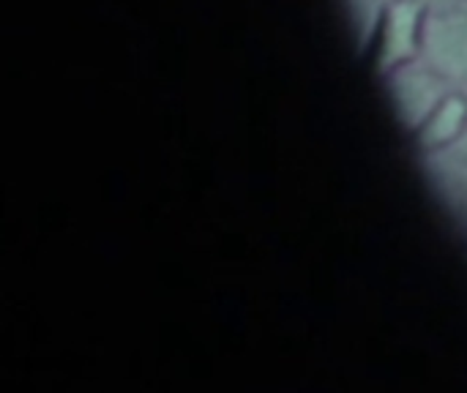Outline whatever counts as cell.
<instances>
[{
	"mask_svg": "<svg viewBox=\"0 0 467 393\" xmlns=\"http://www.w3.org/2000/svg\"><path fill=\"white\" fill-rule=\"evenodd\" d=\"M430 8L432 5L427 0H389L380 5L375 27V63L380 77H389L421 57Z\"/></svg>",
	"mask_w": 467,
	"mask_h": 393,
	"instance_id": "1",
	"label": "cell"
},
{
	"mask_svg": "<svg viewBox=\"0 0 467 393\" xmlns=\"http://www.w3.org/2000/svg\"><path fill=\"white\" fill-rule=\"evenodd\" d=\"M467 131V90L454 88L449 90L441 104L424 118V123L413 131L416 145L427 156H443L457 148Z\"/></svg>",
	"mask_w": 467,
	"mask_h": 393,
	"instance_id": "4",
	"label": "cell"
},
{
	"mask_svg": "<svg viewBox=\"0 0 467 393\" xmlns=\"http://www.w3.org/2000/svg\"><path fill=\"white\" fill-rule=\"evenodd\" d=\"M435 159H441V164L446 167V175H451V189L467 211V164L457 161V159H449V156H435Z\"/></svg>",
	"mask_w": 467,
	"mask_h": 393,
	"instance_id": "5",
	"label": "cell"
},
{
	"mask_svg": "<svg viewBox=\"0 0 467 393\" xmlns=\"http://www.w3.org/2000/svg\"><path fill=\"white\" fill-rule=\"evenodd\" d=\"M421 60L451 85L467 90V0L430 8Z\"/></svg>",
	"mask_w": 467,
	"mask_h": 393,
	"instance_id": "2",
	"label": "cell"
},
{
	"mask_svg": "<svg viewBox=\"0 0 467 393\" xmlns=\"http://www.w3.org/2000/svg\"><path fill=\"white\" fill-rule=\"evenodd\" d=\"M380 3H389V0H380ZM432 8H435V0H427ZM449 3H457V0H438V5H449Z\"/></svg>",
	"mask_w": 467,
	"mask_h": 393,
	"instance_id": "7",
	"label": "cell"
},
{
	"mask_svg": "<svg viewBox=\"0 0 467 393\" xmlns=\"http://www.w3.org/2000/svg\"><path fill=\"white\" fill-rule=\"evenodd\" d=\"M383 79L389 82L391 104L408 131H416L424 123V118L441 104V98L457 88L446 77H441L432 66H427L421 57L397 68Z\"/></svg>",
	"mask_w": 467,
	"mask_h": 393,
	"instance_id": "3",
	"label": "cell"
},
{
	"mask_svg": "<svg viewBox=\"0 0 467 393\" xmlns=\"http://www.w3.org/2000/svg\"><path fill=\"white\" fill-rule=\"evenodd\" d=\"M443 156H449V159H457V161L467 164V131L462 134V140L457 142V148H454V150H449V153H443Z\"/></svg>",
	"mask_w": 467,
	"mask_h": 393,
	"instance_id": "6",
	"label": "cell"
}]
</instances>
